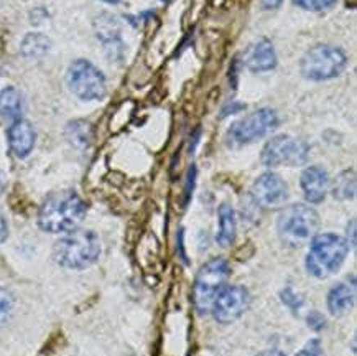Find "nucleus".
I'll return each instance as SVG.
<instances>
[{
  "label": "nucleus",
  "instance_id": "obj_32",
  "mask_svg": "<svg viewBox=\"0 0 357 356\" xmlns=\"http://www.w3.org/2000/svg\"><path fill=\"white\" fill-rule=\"evenodd\" d=\"M3 188H6V178H3L2 173H0V193H2Z\"/></svg>",
  "mask_w": 357,
  "mask_h": 356
},
{
  "label": "nucleus",
  "instance_id": "obj_5",
  "mask_svg": "<svg viewBox=\"0 0 357 356\" xmlns=\"http://www.w3.org/2000/svg\"><path fill=\"white\" fill-rule=\"evenodd\" d=\"M229 274H231V267L222 258H214L199 269L193 290L195 307L199 315L211 312L214 299L226 285Z\"/></svg>",
  "mask_w": 357,
  "mask_h": 356
},
{
  "label": "nucleus",
  "instance_id": "obj_6",
  "mask_svg": "<svg viewBox=\"0 0 357 356\" xmlns=\"http://www.w3.org/2000/svg\"><path fill=\"white\" fill-rule=\"evenodd\" d=\"M347 66V57L341 48L317 45L301 59V75L306 80L326 81L340 76Z\"/></svg>",
  "mask_w": 357,
  "mask_h": 356
},
{
  "label": "nucleus",
  "instance_id": "obj_17",
  "mask_svg": "<svg viewBox=\"0 0 357 356\" xmlns=\"http://www.w3.org/2000/svg\"><path fill=\"white\" fill-rule=\"evenodd\" d=\"M22 114H24V99L18 89L8 86L0 91V117L15 122L22 119Z\"/></svg>",
  "mask_w": 357,
  "mask_h": 356
},
{
  "label": "nucleus",
  "instance_id": "obj_10",
  "mask_svg": "<svg viewBox=\"0 0 357 356\" xmlns=\"http://www.w3.org/2000/svg\"><path fill=\"white\" fill-rule=\"evenodd\" d=\"M250 305L249 290L242 285H224L213 302L211 313L219 323H232L247 312Z\"/></svg>",
  "mask_w": 357,
  "mask_h": 356
},
{
  "label": "nucleus",
  "instance_id": "obj_23",
  "mask_svg": "<svg viewBox=\"0 0 357 356\" xmlns=\"http://www.w3.org/2000/svg\"><path fill=\"white\" fill-rule=\"evenodd\" d=\"M13 304H15V300H13L12 292L0 287V322H3L8 317V313L13 309Z\"/></svg>",
  "mask_w": 357,
  "mask_h": 356
},
{
  "label": "nucleus",
  "instance_id": "obj_29",
  "mask_svg": "<svg viewBox=\"0 0 357 356\" xmlns=\"http://www.w3.org/2000/svg\"><path fill=\"white\" fill-rule=\"evenodd\" d=\"M283 0H262V7L265 10H275L282 6Z\"/></svg>",
  "mask_w": 357,
  "mask_h": 356
},
{
  "label": "nucleus",
  "instance_id": "obj_12",
  "mask_svg": "<svg viewBox=\"0 0 357 356\" xmlns=\"http://www.w3.org/2000/svg\"><path fill=\"white\" fill-rule=\"evenodd\" d=\"M244 63L250 71L264 73L277 66V53L270 40L260 38L250 43L244 53Z\"/></svg>",
  "mask_w": 357,
  "mask_h": 356
},
{
  "label": "nucleus",
  "instance_id": "obj_13",
  "mask_svg": "<svg viewBox=\"0 0 357 356\" xmlns=\"http://www.w3.org/2000/svg\"><path fill=\"white\" fill-rule=\"evenodd\" d=\"M301 190H303V195L306 202L317 205L324 202L328 191H329V177L328 172L321 167H308L306 170L301 173Z\"/></svg>",
  "mask_w": 357,
  "mask_h": 356
},
{
  "label": "nucleus",
  "instance_id": "obj_3",
  "mask_svg": "<svg viewBox=\"0 0 357 356\" xmlns=\"http://www.w3.org/2000/svg\"><path fill=\"white\" fill-rule=\"evenodd\" d=\"M349 254V241L334 232L313 236L306 254V271L317 279H328L340 271Z\"/></svg>",
  "mask_w": 357,
  "mask_h": 356
},
{
  "label": "nucleus",
  "instance_id": "obj_20",
  "mask_svg": "<svg viewBox=\"0 0 357 356\" xmlns=\"http://www.w3.org/2000/svg\"><path fill=\"white\" fill-rule=\"evenodd\" d=\"M52 42L47 35L43 34H29L25 35V38L22 40L20 50L22 54L26 58H38L43 57L45 53H48Z\"/></svg>",
  "mask_w": 357,
  "mask_h": 356
},
{
  "label": "nucleus",
  "instance_id": "obj_2",
  "mask_svg": "<svg viewBox=\"0 0 357 356\" xmlns=\"http://www.w3.org/2000/svg\"><path fill=\"white\" fill-rule=\"evenodd\" d=\"M100 251V241L94 231L73 230L53 246V259L58 266L81 271L98 261Z\"/></svg>",
  "mask_w": 357,
  "mask_h": 356
},
{
  "label": "nucleus",
  "instance_id": "obj_11",
  "mask_svg": "<svg viewBox=\"0 0 357 356\" xmlns=\"http://www.w3.org/2000/svg\"><path fill=\"white\" fill-rule=\"evenodd\" d=\"M250 195L259 207L267 209L278 208L288 200L287 181L278 173L265 172L254 181Z\"/></svg>",
  "mask_w": 357,
  "mask_h": 356
},
{
  "label": "nucleus",
  "instance_id": "obj_8",
  "mask_svg": "<svg viewBox=\"0 0 357 356\" xmlns=\"http://www.w3.org/2000/svg\"><path fill=\"white\" fill-rule=\"evenodd\" d=\"M278 126V116L273 109L262 107L249 114L229 127L227 140L232 145H245L262 139Z\"/></svg>",
  "mask_w": 357,
  "mask_h": 356
},
{
  "label": "nucleus",
  "instance_id": "obj_26",
  "mask_svg": "<svg viewBox=\"0 0 357 356\" xmlns=\"http://www.w3.org/2000/svg\"><path fill=\"white\" fill-rule=\"evenodd\" d=\"M306 322H308V327L313 328L314 332L323 330V328L326 327V320H324V317L319 312H311L308 315V320Z\"/></svg>",
  "mask_w": 357,
  "mask_h": 356
},
{
  "label": "nucleus",
  "instance_id": "obj_4",
  "mask_svg": "<svg viewBox=\"0 0 357 356\" xmlns=\"http://www.w3.org/2000/svg\"><path fill=\"white\" fill-rule=\"evenodd\" d=\"M319 216L308 205L296 203L287 207L277 218L278 235L287 244L301 246L317 236Z\"/></svg>",
  "mask_w": 357,
  "mask_h": 356
},
{
  "label": "nucleus",
  "instance_id": "obj_25",
  "mask_svg": "<svg viewBox=\"0 0 357 356\" xmlns=\"http://www.w3.org/2000/svg\"><path fill=\"white\" fill-rule=\"evenodd\" d=\"M282 300L291 309H300L301 304H303V299H301L298 294H295V292L290 289L282 290Z\"/></svg>",
  "mask_w": 357,
  "mask_h": 356
},
{
  "label": "nucleus",
  "instance_id": "obj_22",
  "mask_svg": "<svg viewBox=\"0 0 357 356\" xmlns=\"http://www.w3.org/2000/svg\"><path fill=\"white\" fill-rule=\"evenodd\" d=\"M293 3L305 8V10H311V12H321L326 10L331 6L336 3V0H293Z\"/></svg>",
  "mask_w": 357,
  "mask_h": 356
},
{
  "label": "nucleus",
  "instance_id": "obj_9",
  "mask_svg": "<svg viewBox=\"0 0 357 356\" xmlns=\"http://www.w3.org/2000/svg\"><path fill=\"white\" fill-rule=\"evenodd\" d=\"M310 154L308 144L288 134L272 137L262 150V163L265 167H296L306 162Z\"/></svg>",
  "mask_w": 357,
  "mask_h": 356
},
{
  "label": "nucleus",
  "instance_id": "obj_14",
  "mask_svg": "<svg viewBox=\"0 0 357 356\" xmlns=\"http://www.w3.org/2000/svg\"><path fill=\"white\" fill-rule=\"evenodd\" d=\"M36 142V132L33 126L25 119H18L8 129V145L13 155L18 158H25L31 154Z\"/></svg>",
  "mask_w": 357,
  "mask_h": 356
},
{
  "label": "nucleus",
  "instance_id": "obj_28",
  "mask_svg": "<svg viewBox=\"0 0 357 356\" xmlns=\"http://www.w3.org/2000/svg\"><path fill=\"white\" fill-rule=\"evenodd\" d=\"M7 236H8V226H7V221H6V218H3L2 214H0V244H2L3 241L7 239Z\"/></svg>",
  "mask_w": 357,
  "mask_h": 356
},
{
  "label": "nucleus",
  "instance_id": "obj_27",
  "mask_svg": "<svg viewBox=\"0 0 357 356\" xmlns=\"http://www.w3.org/2000/svg\"><path fill=\"white\" fill-rule=\"evenodd\" d=\"M195 177H196V170L195 167L191 168L190 173H188V184H186V202L188 198L191 196V191H193V185H195Z\"/></svg>",
  "mask_w": 357,
  "mask_h": 356
},
{
  "label": "nucleus",
  "instance_id": "obj_7",
  "mask_svg": "<svg viewBox=\"0 0 357 356\" xmlns=\"http://www.w3.org/2000/svg\"><path fill=\"white\" fill-rule=\"evenodd\" d=\"M66 84L81 101H99L106 96V77L88 59H76L66 71Z\"/></svg>",
  "mask_w": 357,
  "mask_h": 356
},
{
  "label": "nucleus",
  "instance_id": "obj_19",
  "mask_svg": "<svg viewBox=\"0 0 357 356\" xmlns=\"http://www.w3.org/2000/svg\"><path fill=\"white\" fill-rule=\"evenodd\" d=\"M93 131L91 124L86 121H73L66 126V139L73 147L86 149L91 142Z\"/></svg>",
  "mask_w": 357,
  "mask_h": 356
},
{
  "label": "nucleus",
  "instance_id": "obj_1",
  "mask_svg": "<svg viewBox=\"0 0 357 356\" xmlns=\"http://www.w3.org/2000/svg\"><path fill=\"white\" fill-rule=\"evenodd\" d=\"M88 207L76 191L61 190L45 200L38 212V226L52 235L77 230L84 220Z\"/></svg>",
  "mask_w": 357,
  "mask_h": 356
},
{
  "label": "nucleus",
  "instance_id": "obj_16",
  "mask_svg": "<svg viewBox=\"0 0 357 356\" xmlns=\"http://www.w3.org/2000/svg\"><path fill=\"white\" fill-rule=\"evenodd\" d=\"M96 34H98V38L106 45L107 48L117 50L122 48L121 43V27H119V22L116 17L109 15V13H104L100 15L98 20H96Z\"/></svg>",
  "mask_w": 357,
  "mask_h": 356
},
{
  "label": "nucleus",
  "instance_id": "obj_24",
  "mask_svg": "<svg viewBox=\"0 0 357 356\" xmlns=\"http://www.w3.org/2000/svg\"><path fill=\"white\" fill-rule=\"evenodd\" d=\"M296 356H323V348L319 340H310L303 350L298 351Z\"/></svg>",
  "mask_w": 357,
  "mask_h": 356
},
{
  "label": "nucleus",
  "instance_id": "obj_31",
  "mask_svg": "<svg viewBox=\"0 0 357 356\" xmlns=\"http://www.w3.org/2000/svg\"><path fill=\"white\" fill-rule=\"evenodd\" d=\"M351 246H356V221H351Z\"/></svg>",
  "mask_w": 357,
  "mask_h": 356
},
{
  "label": "nucleus",
  "instance_id": "obj_30",
  "mask_svg": "<svg viewBox=\"0 0 357 356\" xmlns=\"http://www.w3.org/2000/svg\"><path fill=\"white\" fill-rule=\"evenodd\" d=\"M257 356H287V355L280 350H265V351H262V353H259Z\"/></svg>",
  "mask_w": 357,
  "mask_h": 356
},
{
  "label": "nucleus",
  "instance_id": "obj_18",
  "mask_svg": "<svg viewBox=\"0 0 357 356\" xmlns=\"http://www.w3.org/2000/svg\"><path fill=\"white\" fill-rule=\"evenodd\" d=\"M216 239L222 248L231 246L236 239V214L231 205L227 203H222L219 207V231Z\"/></svg>",
  "mask_w": 357,
  "mask_h": 356
},
{
  "label": "nucleus",
  "instance_id": "obj_33",
  "mask_svg": "<svg viewBox=\"0 0 357 356\" xmlns=\"http://www.w3.org/2000/svg\"><path fill=\"white\" fill-rule=\"evenodd\" d=\"M102 2H106V3H112V6H116V3L121 2V0H102Z\"/></svg>",
  "mask_w": 357,
  "mask_h": 356
},
{
  "label": "nucleus",
  "instance_id": "obj_21",
  "mask_svg": "<svg viewBox=\"0 0 357 356\" xmlns=\"http://www.w3.org/2000/svg\"><path fill=\"white\" fill-rule=\"evenodd\" d=\"M356 195V175L352 170H344L333 184V196L336 200H351Z\"/></svg>",
  "mask_w": 357,
  "mask_h": 356
},
{
  "label": "nucleus",
  "instance_id": "obj_15",
  "mask_svg": "<svg viewBox=\"0 0 357 356\" xmlns=\"http://www.w3.org/2000/svg\"><path fill=\"white\" fill-rule=\"evenodd\" d=\"M356 299V284L354 281L337 282L328 294V309L331 315H342L349 310Z\"/></svg>",
  "mask_w": 357,
  "mask_h": 356
}]
</instances>
